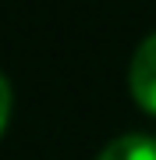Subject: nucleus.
Returning a JSON list of instances; mask_svg holds the SVG:
<instances>
[{
	"label": "nucleus",
	"mask_w": 156,
	"mask_h": 160,
	"mask_svg": "<svg viewBox=\"0 0 156 160\" xmlns=\"http://www.w3.org/2000/svg\"><path fill=\"white\" fill-rule=\"evenodd\" d=\"M128 86L131 96L142 103L149 114H156V32H149L131 53V68H128Z\"/></svg>",
	"instance_id": "1"
},
{
	"label": "nucleus",
	"mask_w": 156,
	"mask_h": 160,
	"mask_svg": "<svg viewBox=\"0 0 156 160\" xmlns=\"http://www.w3.org/2000/svg\"><path fill=\"white\" fill-rule=\"evenodd\" d=\"M7 118H11V82H7V75L0 71V132H4Z\"/></svg>",
	"instance_id": "3"
},
{
	"label": "nucleus",
	"mask_w": 156,
	"mask_h": 160,
	"mask_svg": "<svg viewBox=\"0 0 156 160\" xmlns=\"http://www.w3.org/2000/svg\"><path fill=\"white\" fill-rule=\"evenodd\" d=\"M96 160H156V139L145 132H124L110 139Z\"/></svg>",
	"instance_id": "2"
}]
</instances>
